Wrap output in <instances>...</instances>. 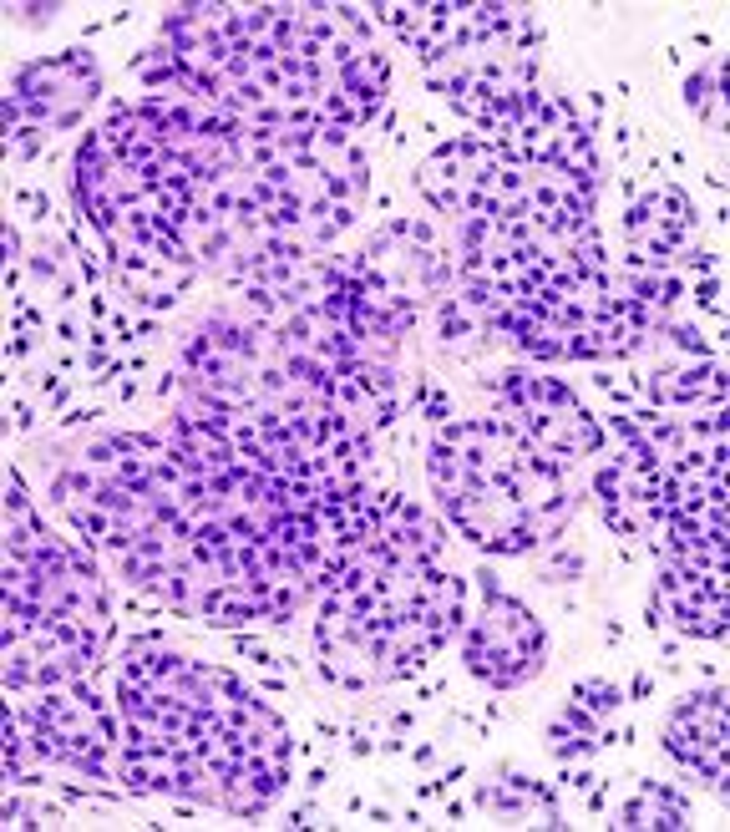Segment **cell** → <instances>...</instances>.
<instances>
[{
	"mask_svg": "<svg viewBox=\"0 0 730 832\" xmlns=\"http://www.w3.org/2000/svg\"><path fill=\"white\" fill-rule=\"evenodd\" d=\"M568 786H578V792H583V786H594V772H573V777H568Z\"/></svg>",
	"mask_w": 730,
	"mask_h": 832,
	"instance_id": "30bf717a",
	"label": "cell"
},
{
	"mask_svg": "<svg viewBox=\"0 0 730 832\" xmlns=\"http://www.w3.org/2000/svg\"><path fill=\"white\" fill-rule=\"evenodd\" d=\"M650 691H654V675H650V670H639V675H634V685H629V700H644Z\"/></svg>",
	"mask_w": 730,
	"mask_h": 832,
	"instance_id": "8992f818",
	"label": "cell"
},
{
	"mask_svg": "<svg viewBox=\"0 0 730 832\" xmlns=\"http://www.w3.org/2000/svg\"><path fill=\"white\" fill-rule=\"evenodd\" d=\"M325 782H330V766H315V772H309V777H304V786H315V792H320V786H325Z\"/></svg>",
	"mask_w": 730,
	"mask_h": 832,
	"instance_id": "ba28073f",
	"label": "cell"
},
{
	"mask_svg": "<svg viewBox=\"0 0 730 832\" xmlns=\"http://www.w3.org/2000/svg\"><path fill=\"white\" fill-rule=\"evenodd\" d=\"M695 305H700V310H720V284H715V275H705V279L695 284Z\"/></svg>",
	"mask_w": 730,
	"mask_h": 832,
	"instance_id": "3957f363",
	"label": "cell"
},
{
	"mask_svg": "<svg viewBox=\"0 0 730 832\" xmlns=\"http://www.w3.org/2000/svg\"><path fill=\"white\" fill-rule=\"evenodd\" d=\"M31 275H36V279H56V264L36 254V259H31Z\"/></svg>",
	"mask_w": 730,
	"mask_h": 832,
	"instance_id": "52a82bcc",
	"label": "cell"
},
{
	"mask_svg": "<svg viewBox=\"0 0 730 832\" xmlns=\"http://www.w3.org/2000/svg\"><path fill=\"white\" fill-rule=\"evenodd\" d=\"M603 802H609V792H603V786H598V792H589V812H603Z\"/></svg>",
	"mask_w": 730,
	"mask_h": 832,
	"instance_id": "9c48e42d",
	"label": "cell"
},
{
	"mask_svg": "<svg viewBox=\"0 0 730 832\" xmlns=\"http://www.w3.org/2000/svg\"><path fill=\"white\" fill-rule=\"evenodd\" d=\"M447 416H451V401L442 396V391H426V422H436V427H442Z\"/></svg>",
	"mask_w": 730,
	"mask_h": 832,
	"instance_id": "277c9868",
	"label": "cell"
},
{
	"mask_svg": "<svg viewBox=\"0 0 730 832\" xmlns=\"http://www.w3.org/2000/svg\"><path fill=\"white\" fill-rule=\"evenodd\" d=\"M573 700H583L594 716H609V711H619V705H624V691H619V685H609V680H578V685H573Z\"/></svg>",
	"mask_w": 730,
	"mask_h": 832,
	"instance_id": "6da1fadb",
	"label": "cell"
},
{
	"mask_svg": "<svg viewBox=\"0 0 730 832\" xmlns=\"http://www.w3.org/2000/svg\"><path fill=\"white\" fill-rule=\"evenodd\" d=\"M710 97H725V92H710V76H685V102H690V112H705L710 107Z\"/></svg>",
	"mask_w": 730,
	"mask_h": 832,
	"instance_id": "7a4b0ae2",
	"label": "cell"
},
{
	"mask_svg": "<svg viewBox=\"0 0 730 832\" xmlns=\"http://www.w3.org/2000/svg\"><path fill=\"white\" fill-rule=\"evenodd\" d=\"M472 578H477V594H482V604H487V599H497V594H503V584H497V574H492V569H477Z\"/></svg>",
	"mask_w": 730,
	"mask_h": 832,
	"instance_id": "5b68a950",
	"label": "cell"
}]
</instances>
